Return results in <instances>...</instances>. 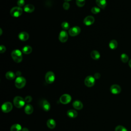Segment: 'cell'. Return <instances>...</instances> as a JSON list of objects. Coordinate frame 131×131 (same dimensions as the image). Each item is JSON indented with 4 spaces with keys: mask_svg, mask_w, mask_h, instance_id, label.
<instances>
[{
    "mask_svg": "<svg viewBox=\"0 0 131 131\" xmlns=\"http://www.w3.org/2000/svg\"><path fill=\"white\" fill-rule=\"evenodd\" d=\"M11 57L13 59V60L17 63H20L23 60V57H22V52L18 50H13L11 54Z\"/></svg>",
    "mask_w": 131,
    "mask_h": 131,
    "instance_id": "1",
    "label": "cell"
},
{
    "mask_svg": "<svg viewBox=\"0 0 131 131\" xmlns=\"http://www.w3.org/2000/svg\"><path fill=\"white\" fill-rule=\"evenodd\" d=\"M26 84V79L22 76L17 77L15 81V86L18 89H22L25 87Z\"/></svg>",
    "mask_w": 131,
    "mask_h": 131,
    "instance_id": "2",
    "label": "cell"
},
{
    "mask_svg": "<svg viewBox=\"0 0 131 131\" xmlns=\"http://www.w3.org/2000/svg\"><path fill=\"white\" fill-rule=\"evenodd\" d=\"M25 100L21 96H16L13 99V104L17 108H21L24 106Z\"/></svg>",
    "mask_w": 131,
    "mask_h": 131,
    "instance_id": "3",
    "label": "cell"
},
{
    "mask_svg": "<svg viewBox=\"0 0 131 131\" xmlns=\"http://www.w3.org/2000/svg\"><path fill=\"white\" fill-rule=\"evenodd\" d=\"M23 13V9L20 7H14L10 10V14L15 17L20 16Z\"/></svg>",
    "mask_w": 131,
    "mask_h": 131,
    "instance_id": "4",
    "label": "cell"
},
{
    "mask_svg": "<svg viewBox=\"0 0 131 131\" xmlns=\"http://www.w3.org/2000/svg\"><path fill=\"white\" fill-rule=\"evenodd\" d=\"M55 76L54 73L52 71L48 72L45 75V81L47 83L51 84L53 83L55 81Z\"/></svg>",
    "mask_w": 131,
    "mask_h": 131,
    "instance_id": "5",
    "label": "cell"
},
{
    "mask_svg": "<svg viewBox=\"0 0 131 131\" xmlns=\"http://www.w3.org/2000/svg\"><path fill=\"white\" fill-rule=\"evenodd\" d=\"M95 83V78L91 76H88L85 80V84L88 87H92L94 85Z\"/></svg>",
    "mask_w": 131,
    "mask_h": 131,
    "instance_id": "6",
    "label": "cell"
},
{
    "mask_svg": "<svg viewBox=\"0 0 131 131\" xmlns=\"http://www.w3.org/2000/svg\"><path fill=\"white\" fill-rule=\"evenodd\" d=\"M12 108H13L12 104L10 102L7 101L4 102L2 104L1 109L4 113H9V112H10L12 110Z\"/></svg>",
    "mask_w": 131,
    "mask_h": 131,
    "instance_id": "7",
    "label": "cell"
},
{
    "mask_svg": "<svg viewBox=\"0 0 131 131\" xmlns=\"http://www.w3.org/2000/svg\"><path fill=\"white\" fill-rule=\"evenodd\" d=\"M81 29L78 26H74L69 29V34L71 36H76L81 33Z\"/></svg>",
    "mask_w": 131,
    "mask_h": 131,
    "instance_id": "8",
    "label": "cell"
},
{
    "mask_svg": "<svg viewBox=\"0 0 131 131\" xmlns=\"http://www.w3.org/2000/svg\"><path fill=\"white\" fill-rule=\"evenodd\" d=\"M72 100V98L71 96L68 94H63V95H62L60 98V102L64 104H68L69 102H71Z\"/></svg>",
    "mask_w": 131,
    "mask_h": 131,
    "instance_id": "9",
    "label": "cell"
},
{
    "mask_svg": "<svg viewBox=\"0 0 131 131\" xmlns=\"http://www.w3.org/2000/svg\"><path fill=\"white\" fill-rule=\"evenodd\" d=\"M59 39L62 43L66 42L68 39V34L67 32L65 30H63L61 31L59 34Z\"/></svg>",
    "mask_w": 131,
    "mask_h": 131,
    "instance_id": "10",
    "label": "cell"
},
{
    "mask_svg": "<svg viewBox=\"0 0 131 131\" xmlns=\"http://www.w3.org/2000/svg\"><path fill=\"white\" fill-rule=\"evenodd\" d=\"M40 106L43 109L44 111L48 112L50 110V103L46 100L43 99L40 102Z\"/></svg>",
    "mask_w": 131,
    "mask_h": 131,
    "instance_id": "11",
    "label": "cell"
},
{
    "mask_svg": "<svg viewBox=\"0 0 131 131\" xmlns=\"http://www.w3.org/2000/svg\"><path fill=\"white\" fill-rule=\"evenodd\" d=\"M94 22H95L94 17L91 15L86 17L84 20V23L87 26L92 25V24H94Z\"/></svg>",
    "mask_w": 131,
    "mask_h": 131,
    "instance_id": "12",
    "label": "cell"
},
{
    "mask_svg": "<svg viewBox=\"0 0 131 131\" xmlns=\"http://www.w3.org/2000/svg\"><path fill=\"white\" fill-rule=\"evenodd\" d=\"M110 91L112 94H118L120 93L121 91V87L118 85H113L110 88Z\"/></svg>",
    "mask_w": 131,
    "mask_h": 131,
    "instance_id": "13",
    "label": "cell"
},
{
    "mask_svg": "<svg viewBox=\"0 0 131 131\" xmlns=\"http://www.w3.org/2000/svg\"><path fill=\"white\" fill-rule=\"evenodd\" d=\"M29 34L25 31L21 32L18 34V38L22 41H26L29 39Z\"/></svg>",
    "mask_w": 131,
    "mask_h": 131,
    "instance_id": "14",
    "label": "cell"
},
{
    "mask_svg": "<svg viewBox=\"0 0 131 131\" xmlns=\"http://www.w3.org/2000/svg\"><path fill=\"white\" fill-rule=\"evenodd\" d=\"M73 107L76 110H80L83 109V103L80 100H75L73 102Z\"/></svg>",
    "mask_w": 131,
    "mask_h": 131,
    "instance_id": "15",
    "label": "cell"
},
{
    "mask_svg": "<svg viewBox=\"0 0 131 131\" xmlns=\"http://www.w3.org/2000/svg\"><path fill=\"white\" fill-rule=\"evenodd\" d=\"M96 3L98 7L101 9H104L107 4L106 0H96Z\"/></svg>",
    "mask_w": 131,
    "mask_h": 131,
    "instance_id": "16",
    "label": "cell"
},
{
    "mask_svg": "<svg viewBox=\"0 0 131 131\" xmlns=\"http://www.w3.org/2000/svg\"><path fill=\"white\" fill-rule=\"evenodd\" d=\"M91 57L94 60H98L100 59V55L98 51L96 50H93L91 52Z\"/></svg>",
    "mask_w": 131,
    "mask_h": 131,
    "instance_id": "17",
    "label": "cell"
},
{
    "mask_svg": "<svg viewBox=\"0 0 131 131\" xmlns=\"http://www.w3.org/2000/svg\"><path fill=\"white\" fill-rule=\"evenodd\" d=\"M67 115L71 118H74L77 116L78 113L77 111L75 110H69L67 111Z\"/></svg>",
    "mask_w": 131,
    "mask_h": 131,
    "instance_id": "18",
    "label": "cell"
},
{
    "mask_svg": "<svg viewBox=\"0 0 131 131\" xmlns=\"http://www.w3.org/2000/svg\"><path fill=\"white\" fill-rule=\"evenodd\" d=\"M24 111L26 114L28 115H30L33 113V107H32V105L30 104H28L25 106Z\"/></svg>",
    "mask_w": 131,
    "mask_h": 131,
    "instance_id": "19",
    "label": "cell"
},
{
    "mask_svg": "<svg viewBox=\"0 0 131 131\" xmlns=\"http://www.w3.org/2000/svg\"><path fill=\"white\" fill-rule=\"evenodd\" d=\"M35 7L33 5L28 4L24 6V10L27 13H31L34 11Z\"/></svg>",
    "mask_w": 131,
    "mask_h": 131,
    "instance_id": "20",
    "label": "cell"
},
{
    "mask_svg": "<svg viewBox=\"0 0 131 131\" xmlns=\"http://www.w3.org/2000/svg\"><path fill=\"white\" fill-rule=\"evenodd\" d=\"M47 125L49 128L53 129L56 126V122L53 119H49L47 120Z\"/></svg>",
    "mask_w": 131,
    "mask_h": 131,
    "instance_id": "21",
    "label": "cell"
},
{
    "mask_svg": "<svg viewBox=\"0 0 131 131\" xmlns=\"http://www.w3.org/2000/svg\"><path fill=\"white\" fill-rule=\"evenodd\" d=\"M22 126L19 124H14L11 127V131H21L22 130Z\"/></svg>",
    "mask_w": 131,
    "mask_h": 131,
    "instance_id": "22",
    "label": "cell"
},
{
    "mask_svg": "<svg viewBox=\"0 0 131 131\" xmlns=\"http://www.w3.org/2000/svg\"><path fill=\"white\" fill-rule=\"evenodd\" d=\"M117 46H118L117 42L115 40H112L109 43V47L110 48V49L112 50H114L116 49Z\"/></svg>",
    "mask_w": 131,
    "mask_h": 131,
    "instance_id": "23",
    "label": "cell"
},
{
    "mask_svg": "<svg viewBox=\"0 0 131 131\" xmlns=\"http://www.w3.org/2000/svg\"><path fill=\"white\" fill-rule=\"evenodd\" d=\"M6 77L8 80H12L15 78V74L12 71H8L6 74Z\"/></svg>",
    "mask_w": 131,
    "mask_h": 131,
    "instance_id": "24",
    "label": "cell"
},
{
    "mask_svg": "<svg viewBox=\"0 0 131 131\" xmlns=\"http://www.w3.org/2000/svg\"><path fill=\"white\" fill-rule=\"evenodd\" d=\"M32 48L30 46H24L22 49V52L26 54H29L32 52Z\"/></svg>",
    "mask_w": 131,
    "mask_h": 131,
    "instance_id": "25",
    "label": "cell"
},
{
    "mask_svg": "<svg viewBox=\"0 0 131 131\" xmlns=\"http://www.w3.org/2000/svg\"><path fill=\"white\" fill-rule=\"evenodd\" d=\"M120 59L121 61L124 63H126L128 61V57L127 54L125 53H123L121 55Z\"/></svg>",
    "mask_w": 131,
    "mask_h": 131,
    "instance_id": "26",
    "label": "cell"
},
{
    "mask_svg": "<svg viewBox=\"0 0 131 131\" xmlns=\"http://www.w3.org/2000/svg\"><path fill=\"white\" fill-rule=\"evenodd\" d=\"M76 3L78 7H82L85 5L86 0H76Z\"/></svg>",
    "mask_w": 131,
    "mask_h": 131,
    "instance_id": "27",
    "label": "cell"
},
{
    "mask_svg": "<svg viewBox=\"0 0 131 131\" xmlns=\"http://www.w3.org/2000/svg\"><path fill=\"white\" fill-rule=\"evenodd\" d=\"M91 12L95 14H97L100 12V9L98 7H93L91 9Z\"/></svg>",
    "mask_w": 131,
    "mask_h": 131,
    "instance_id": "28",
    "label": "cell"
},
{
    "mask_svg": "<svg viewBox=\"0 0 131 131\" xmlns=\"http://www.w3.org/2000/svg\"><path fill=\"white\" fill-rule=\"evenodd\" d=\"M61 26L64 30H68L70 28V24L67 22H64L62 23Z\"/></svg>",
    "mask_w": 131,
    "mask_h": 131,
    "instance_id": "29",
    "label": "cell"
},
{
    "mask_svg": "<svg viewBox=\"0 0 131 131\" xmlns=\"http://www.w3.org/2000/svg\"><path fill=\"white\" fill-rule=\"evenodd\" d=\"M115 131H127L126 128L122 125H118L115 128Z\"/></svg>",
    "mask_w": 131,
    "mask_h": 131,
    "instance_id": "30",
    "label": "cell"
},
{
    "mask_svg": "<svg viewBox=\"0 0 131 131\" xmlns=\"http://www.w3.org/2000/svg\"><path fill=\"white\" fill-rule=\"evenodd\" d=\"M25 0H18V1L17 2V4L18 6V7H22L24 6L25 5Z\"/></svg>",
    "mask_w": 131,
    "mask_h": 131,
    "instance_id": "31",
    "label": "cell"
},
{
    "mask_svg": "<svg viewBox=\"0 0 131 131\" xmlns=\"http://www.w3.org/2000/svg\"><path fill=\"white\" fill-rule=\"evenodd\" d=\"M63 8L65 10H68L70 8V4L68 2H65L63 4Z\"/></svg>",
    "mask_w": 131,
    "mask_h": 131,
    "instance_id": "32",
    "label": "cell"
},
{
    "mask_svg": "<svg viewBox=\"0 0 131 131\" xmlns=\"http://www.w3.org/2000/svg\"><path fill=\"white\" fill-rule=\"evenodd\" d=\"M32 100V98L31 96H27L25 97V102H27V103H29L30 102H31Z\"/></svg>",
    "mask_w": 131,
    "mask_h": 131,
    "instance_id": "33",
    "label": "cell"
},
{
    "mask_svg": "<svg viewBox=\"0 0 131 131\" xmlns=\"http://www.w3.org/2000/svg\"><path fill=\"white\" fill-rule=\"evenodd\" d=\"M6 49L4 46L1 45V46H0V53H3L6 51Z\"/></svg>",
    "mask_w": 131,
    "mask_h": 131,
    "instance_id": "34",
    "label": "cell"
},
{
    "mask_svg": "<svg viewBox=\"0 0 131 131\" xmlns=\"http://www.w3.org/2000/svg\"><path fill=\"white\" fill-rule=\"evenodd\" d=\"M94 77L95 79H99L100 77V74L99 73H96L94 74Z\"/></svg>",
    "mask_w": 131,
    "mask_h": 131,
    "instance_id": "35",
    "label": "cell"
},
{
    "mask_svg": "<svg viewBox=\"0 0 131 131\" xmlns=\"http://www.w3.org/2000/svg\"><path fill=\"white\" fill-rule=\"evenodd\" d=\"M16 75L17 76H18V77H19V76H21V73L20 71H17V72H16Z\"/></svg>",
    "mask_w": 131,
    "mask_h": 131,
    "instance_id": "36",
    "label": "cell"
},
{
    "mask_svg": "<svg viewBox=\"0 0 131 131\" xmlns=\"http://www.w3.org/2000/svg\"><path fill=\"white\" fill-rule=\"evenodd\" d=\"M22 131H29V130L27 127H24V128H22Z\"/></svg>",
    "mask_w": 131,
    "mask_h": 131,
    "instance_id": "37",
    "label": "cell"
},
{
    "mask_svg": "<svg viewBox=\"0 0 131 131\" xmlns=\"http://www.w3.org/2000/svg\"><path fill=\"white\" fill-rule=\"evenodd\" d=\"M128 66L130 67V68H131V60H130L129 61V62H128Z\"/></svg>",
    "mask_w": 131,
    "mask_h": 131,
    "instance_id": "38",
    "label": "cell"
},
{
    "mask_svg": "<svg viewBox=\"0 0 131 131\" xmlns=\"http://www.w3.org/2000/svg\"><path fill=\"white\" fill-rule=\"evenodd\" d=\"M0 32H1V33H0V35H1L2 34V30L1 28H0Z\"/></svg>",
    "mask_w": 131,
    "mask_h": 131,
    "instance_id": "39",
    "label": "cell"
},
{
    "mask_svg": "<svg viewBox=\"0 0 131 131\" xmlns=\"http://www.w3.org/2000/svg\"><path fill=\"white\" fill-rule=\"evenodd\" d=\"M65 1H66V2H69V1H71V0H65Z\"/></svg>",
    "mask_w": 131,
    "mask_h": 131,
    "instance_id": "40",
    "label": "cell"
}]
</instances>
